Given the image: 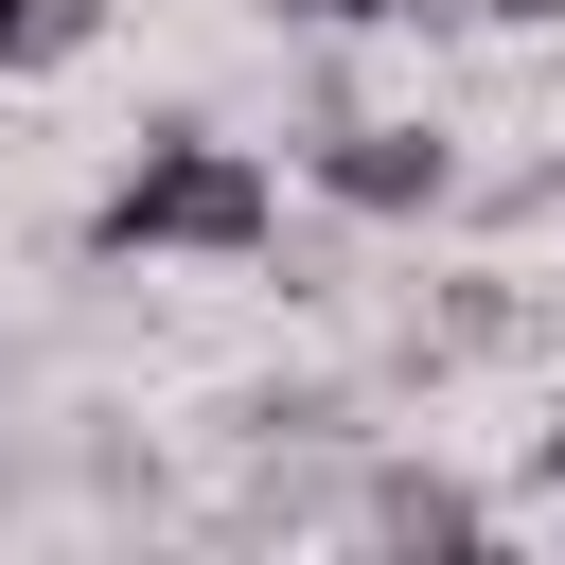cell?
<instances>
[{"mask_svg":"<svg viewBox=\"0 0 565 565\" xmlns=\"http://www.w3.org/2000/svg\"><path fill=\"white\" fill-rule=\"evenodd\" d=\"M265 230H282V194H265V159L212 141V124H159V141L88 194V265H265Z\"/></svg>","mask_w":565,"mask_h":565,"instance_id":"obj_1","label":"cell"},{"mask_svg":"<svg viewBox=\"0 0 565 565\" xmlns=\"http://www.w3.org/2000/svg\"><path fill=\"white\" fill-rule=\"evenodd\" d=\"M300 177H318L335 212L406 230V212H441V194H459V141H441V124H371V106H353V124H300Z\"/></svg>","mask_w":565,"mask_h":565,"instance_id":"obj_2","label":"cell"},{"mask_svg":"<svg viewBox=\"0 0 565 565\" xmlns=\"http://www.w3.org/2000/svg\"><path fill=\"white\" fill-rule=\"evenodd\" d=\"M106 35V0H0V71H71Z\"/></svg>","mask_w":565,"mask_h":565,"instance_id":"obj_3","label":"cell"},{"mask_svg":"<svg viewBox=\"0 0 565 565\" xmlns=\"http://www.w3.org/2000/svg\"><path fill=\"white\" fill-rule=\"evenodd\" d=\"M371 565H530V547H512V530H494V512H477V494H459V512H441V530H406V547H371Z\"/></svg>","mask_w":565,"mask_h":565,"instance_id":"obj_4","label":"cell"},{"mask_svg":"<svg viewBox=\"0 0 565 565\" xmlns=\"http://www.w3.org/2000/svg\"><path fill=\"white\" fill-rule=\"evenodd\" d=\"M282 35H388V18H424V0H265Z\"/></svg>","mask_w":565,"mask_h":565,"instance_id":"obj_5","label":"cell"},{"mask_svg":"<svg viewBox=\"0 0 565 565\" xmlns=\"http://www.w3.org/2000/svg\"><path fill=\"white\" fill-rule=\"evenodd\" d=\"M512 477H530V494H565V406L530 424V459H512Z\"/></svg>","mask_w":565,"mask_h":565,"instance_id":"obj_6","label":"cell"},{"mask_svg":"<svg viewBox=\"0 0 565 565\" xmlns=\"http://www.w3.org/2000/svg\"><path fill=\"white\" fill-rule=\"evenodd\" d=\"M459 18H494V35H547V18H565V0H459Z\"/></svg>","mask_w":565,"mask_h":565,"instance_id":"obj_7","label":"cell"}]
</instances>
